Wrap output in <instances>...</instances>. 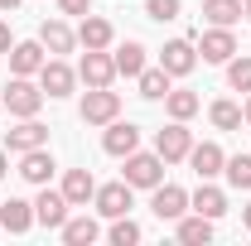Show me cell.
I'll return each mask as SVG.
<instances>
[{
  "instance_id": "1",
  "label": "cell",
  "mask_w": 251,
  "mask_h": 246,
  "mask_svg": "<svg viewBox=\"0 0 251 246\" xmlns=\"http://www.w3.org/2000/svg\"><path fill=\"white\" fill-rule=\"evenodd\" d=\"M121 116V97L111 92V87H87L82 97V121L87 125H111Z\"/></svg>"
},
{
  "instance_id": "32",
  "label": "cell",
  "mask_w": 251,
  "mask_h": 246,
  "mask_svg": "<svg viewBox=\"0 0 251 246\" xmlns=\"http://www.w3.org/2000/svg\"><path fill=\"white\" fill-rule=\"evenodd\" d=\"M145 15L159 20V25L164 20H179V0H145Z\"/></svg>"
},
{
  "instance_id": "39",
  "label": "cell",
  "mask_w": 251,
  "mask_h": 246,
  "mask_svg": "<svg viewBox=\"0 0 251 246\" xmlns=\"http://www.w3.org/2000/svg\"><path fill=\"white\" fill-rule=\"evenodd\" d=\"M242 116H247V121H251V97H247V106H242Z\"/></svg>"
},
{
  "instance_id": "2",
  "label": "cell",
  "mask_w": 251,
  "mask_h": 246,
  "mask_svg": "<svg viewBox=\"0 0 251 246\" xmlns=\"http://www.w3.org/2000/svg\"><path fill=\"white\" fill-rule=\"evenodd\" d=\"M126 184H130V188H155V184H164V159H159V154L130 150V154H126Z\"/></svg>"
},
{
  "instance_id": "26",
  "label": "cell",
  "mask_w": 251,
  "mask_h": 246,
  "mask_svg": "<svg viewBox=\"0 0 251 246\" xmlns=\"http://www.w3.org/2000/svg\"><path fill=\"white\" fill-rule=\"evenodd\" d=\"M135 82H140V97H145V101H164V97H169V73H164V68H145Z\"/></svg>"
},
{
  "instance_id": "24",
  "label": "cell",
  "mask_w": 251,
  "mask_h": 246,
  "mask_svg": "<svg viewBox=\"0 0 251 246\" xmlns=\"http://www.w3.org/2000/svg\"><path fill=\"white\" fill-rule=\"evenodd\" d=\"M77 44H82V49H106V44H111V25H106L101 15H82Z\"/></svg>"
},
{
  "instance_id": "33",
  "label": "cell",
  "mask_w": 251,
  "mask_h": 246,
  "mask_svg": "<svg viewBox=\"0 0 251 246\" xmlns=\"http://www.w3.org/2000/svg\"><path fill=\"white\" fill-rule=\"evenodd\" d=\"M63 15H92V0H58Z\"/></svg>"
},
{
  "instance_id": "16",
  "label": "cell",
  "mask_w": 251,
  "mask_h": 246,
  "mask_svg": "<svg viewBox=\"0 0 251 246\" xmlns=\"http://www.w3.org/2000/svg\"><path fill=\"white\" fill-rule=\"evenodd\" d=\"M20 179L44 188L49 179H53V154L44 150V145H39V150H25V154H20Z\"/></svg>"
},
{
  "instance_id": "36",
  "label": "cell",
  "mask_w": 251,
  "mask_h": 246,
  "mask_svg": "<svg viewBox=\"0 0 251 246\" xmlns=\"http://www.w3.org/2000/svg\"><path fill=\"white\" fill-rule=\"evenodd\" d=\"M15 5H20V0H0V10H5V15H10V10H15Z\"/></svg>"
},
{
  "instance_id": "13",
  "label": "cell",
  "mask_w": 251,
  "mask_h": 246,
  "mask_svg": "<svg viewBox=\"0 0 251 246\" xmlns=\"http://www.w3.org/2000/svg\"><path fill=\"white\" fill-rule=\"evenodd\" d=\"M198 53H203V63H227L232 53H237V39H232V29L213 25V29L198 39Z\"/></svg>"
},
{
  "instance_id": "8",
  "label": "cell",
  "mask_w": 251,
  "mask_h": 246,
  "mask_svg": "<svg viewBox=\"0 0 251 246\" xmlns=\"http://www.w3.org/2000/svg\"><path fill=\"white\" fill-rule=\"evenodd\" d=\"M150 208H155L159 222H179L188 213V193L179 184H155V198H150Z\"/></svg>"
},
{
  "instance_id": "19",
  "label": "cell",
  "mask_w": 251,
  "mask_h": 246,
  "mask_svg": "<svg viewBox=\"0 0 251 246\" xmlns=\"http://www.w3.org/2000/svg\"><path fill=\"white\" fill-rule=\"evenodd\" d=\"M0 227L5 232H29L34 227V203H25V198H10V203H0Z\"/></svg>"
},
{
  "instance_id": "37",
  "label": "cell",
  "mask_w": 251,
  "mask_h": 246,
  "mask_svg": "<svg viewBox=\"0 0 251 246\" xmlns=\"http://www.w3.org/2000/svg\"><path fill=\"white\" fill-rule=\"evenodd\" d=\"M242 222H247V232H251V203H247V213H242Z\"/></svg>"
},
{
  "instance_id": "3",
  "label": "cell",
  "mask_w": 251,
  "mask_h": 246,
  "mask_svg": "<svg viewBox=\"0 0 251 246\" xmlns=\"http://www.w3.org/2000/svg\"><path fill=\"white\" fill-rule=\"evenodd\" d=\"M39 106H44V87H34L29 77H15L5 87V111L10 116H39Z\"/></svg>"
},
{
  "instance_id": "5",
  "label": "cell",
  "mask_w": 251,
  "mask_h": 246,
  "mask_svg": "<svg viewBox=\"0 0 251 246\" xmlns=\"http://www.w3.org/2000/svg\"><path fill=\"white\" fill-rule=\"evenodd\" d=\"M77 77L87 82V87H111V77H116V63L106 49H87L82 63H77Z\"/></svg>"
},
{
  "instance_id": "31",
  "label": "cell",
  "mask_w": 251,
  "mask_h": 246,
  "mask_svg": "<svg viewBox=\"0 0 251 246\" xmlns=\"http://www.w3.org/2000/svg\"><path fill=\"white\" fill-rule=\"evenodd\" d=\"M111 242H116V246H130V242H140V227L130 222V213H126V217H111Z\"/></svg>"
},
{
  "instance_id": "11",
  "label": "cell",
  "mask_w": 251,
  "mask_h": 246,
  "mask_svg": "<svg viewBox=\"0 0 251 246\" xmlns=\"http://www.w3.org/2000/svg\"><path fill=\"white\" fill-rule=\"evenodd\" d=\"M193 63H198V49H193L188 39L164 44V53H159V68H164L169 77H184V73H193Z\"/></svg>"
},
{
  "instance_id": "18",
  "label": "cell",
  "mask_w": 251,
  "mask_h": 246,
  "mask_svg": "<svg viewBox=\"0 0 251 246\" xmlns=\"http://www.w3.org/2000/svg\"><path fill=\"white\" fill-rule=\"evenodd\" d=\"M39 44H44V49H49V53L58 58V53H73V44H77V34L68 29L63 20H44V25H39Z\"/></svg>"
},
{
  "instance_id": "25",
  "label": "cell",
  "mask_w": 251,
  "mask_h": 246,
  "mask_svg": "<svg viewBox=\"0 0 251 246\" xmlns=\"http://www.w3.org/2000/svg\"><path fill=\"white\" fill-rule=\"evenodd\" d=\"M203 20H208V25H222V29H232V25L242 20V0H203Z\"/></svg>"
},
{
  "instance_id": "9",
  "label": "cell",
  "mask_w": 251,
  "mask_h": 246,
  "mask_svg": "<svg viewBox=\"0 0 251 246\" xmlns=\"http://www.w3.org/2000/svg\"><path fill=\"white\" fill-rule=\"evenodd\" d=\"M68 208H73V203L63 198V188L53 193V188L44 184V193L34 198V222H44V227H53V232H58L63 222H68Z\"/></svg>"
},
{
  "instance_id": "14",
  "label": "cell",
  "mask_w": 251,
  "mask_h": 246,
  "mask_svg": "<svg viewBox=\"0 0 251 246\" xmlns=\"http://www.w3.org/2000/svg\"><path fill=\"white\" fill-rule=\"evenodd\" d=\"M92 203H97V213L101 217H126L130 213V184H106V188H97L92 193Z\"/></svg>"
},
{
  "instance_id": "34",
  "label": "cell",
  "mask_w": 251,
  "mask_h": 246,
  "mask_svg": "<svg viewBox=\"0 0 251 246\" xmlns=\"http://www.w3.org/2000/svg\"><path fill=\"white\" fill-rule=\"evenodd\" d=\"M10 49H15V39H10V25L0 20V53H10Z\"/></svg>"
},
{
  "instance_id": "28",
  "label": "cell",
  "mask_w": 251,
  "mask_h": 246,
  "mask_svg": "<svg viewBox=\"0 0 251 246\" xmlns=\"http://www.w3.org/2000/svg\"><path fill=\"white\" fill-rule=\"evenodd\" d=\"M222 174H227L232 188H251V154H232V159L222 164Z\"/></svg>"
},
{
  "instance_id": "17",
  "label": "cell",
  "mask_w": 251,
  "mask_h": 246,
  "mask_svg": "<svg viewBox=\"0 0 251 246\" xmlns=\"http://www.w3.org/2000/svg\"><path fill=\"white\" fill-rule=\"evenodd\" d=\"M92 193H97V179L87 169H68V174H63V198H68L73 208H87Z\"/></svg>"
},
{
  "instance_id": "6",
  "label": "cell",
  "mask_w": 251,
  "mask_h": 246,
  "mask_svg": "<svg viewBox=\"0 0 251 246\" xmlns=\"http://www.w3.org/2000/svg\"><path fill=\"white\" fill-rule=\"evenodd\" d=\"M39 145H49V125H39L34 116H20V125H15V130H5V150H10V154L39 150Z\"/></svg>"
},
{
  "instance_id": "7",
  "label": "cell",
  "mask_w": 251,
  "mask_h": 246,
  "mask_svg": "<svg viewBox=\"0 0 251 246\" xmlns=\"http://www.w3.org/2000/svg\"><path fill=\"white\" fill-rule=\"evenodd\" d=\"M73 82H77V73L68 68L63 58H44V68H39V87H44V97H68L73 92Z\"/></svg>"
},
{
  "instance_id": "29",
  "label": "cell",
  "mask_w": 251,
  "mask_h": 246,
  "mask_svg": "<svg viewBox=\"0 0 251 246\" xmlns=\"http://www.w3.org/2000/svg\"><path fill=\"white\" fill-rule=\"evenodd\" d=\"M208 116H213L218 130H237V125H242V106H237V101H213Z\"/></svg>"
},
{
  "instance_id": "4",
  "label": "cell",
  "mask_w": 251,
  "mask_h": 246,
  "mask_svg": "<svg viewBox=\"0 0 251 246\" xmlns=\"http://www.w3.org/2000/svg\"><path fill=\"white\" fill-rule=\"evenodd\" d=\"M188 150H193V135H188V125H184V121L164 125V130L155 135V154L164 159V164H179V159H188Z\"/></svg>"
},
{
  "instance_id": "38",
  "label": "cell",
  "mask_w": 251,
  "mask_h": 246,
  "mask_svg": "<svg viewBox=\"0 0 251 246\" xmlns=\"http://www.w3.org/2000/svg\"><path fill=\"white\" fill-rule=\"evenodd\" d=\"M242 20H251V0H247V5H242Z\"/></svg>"
},
{
  "instance_id": "21",
  "label": "cell",
  "mask_w": 251,
  "mask_h": 246,
  "mask_svg": "<svg viewBox=\"0 0 251 246\" xmlns=\"http://www.w3.org/2000/svg\"><path fill=\"white\" fill-rule=\"evenodd\" d=\"M111 63H116V73H121V77H140V73H145V44L126 39L121 49L111 53Z\"/></svg>"
},
{
  "instance_id": "23",
  "label": "cell",
  "mask_w": 251,
  "mask_h": 246,
  "mask_svg": "<svg viewBox=\"0 0 251 246\" xmlns=\"http://www.w3.org/2000/svg\"><path fill=\"white\" fill-rule=\"evenodd\" d=\"M179 242L184 246H208L213 242V217H203V213L179 217Z\"/></svg>"
},
{
  "instance_id": "30",
  "label": "cell",
  "mask_w": 251,
  "mask_h": 246,
  "mask_svg": "<svg viewBox=\"0 0 251 246\" xmlns=\"http://www.w3.org/2000/svg\"><path fill=\"white\" fill-rule=\"evenodd\" d=\"M227 82L232 92H251V58H227Z\"/></svg>"
},
{
  "instance_id": "15",
  "label": "cell",
  "mask_w": 251,
  "mask_h": 246,
  "mask_svg": "<svg viewBox=\"0 0 251 246\" xmlns=\"http://www.w3.org/2000/svg\"><path fill=\"white\" fill-rule=\"evenodd\" d=\"M188 164H193V174H198V179H218L222 164H227V154H222V145L203 140V145H193V150H188Z\"/></svg>"
},
{
  "instance_id": "20",
  "label": "cell",
  "mask_w": 251,
  "mask_h": 246,
  "mask_svg": "<svg viewBox=\"0 0 251 246\" xmlns=\"http://www.w3.org/2000/svg\"><path fill=\"white\" fill-rule=\"evenodd\" d=\"M188 208H193V213H203V217H213V222H218V217L227 213V193H222V188H213V184H208V179H203V184H198V193L188 198Z\"/></svg>"
},
{
  "instance_id": "27",
  "label": "cell",
  "mask_w": 251,
  "mask_h": 246,
  "mask_svg": "<svg viewBox=\"0 0 251 246\" xmlns=\"http://www.w3.org/2000/svg\"><path fill=\"white\" fill-rule=\"evenodd\" d=\"M164 106H169V116H174V121H188V116H198V106H203V101H198V92H184V87L174 92V87H169Z\"/></svg>"
},
{
  "instance_id": "10",
  "label": "cell",
  "mask_w": 251,
  "mask_h": 246,
  "mask_svg": "<svg viewBox=\"0 0 251 246\" xmlns=\"http://www.w3.org/2000/svg\"><path fill=\"white\" fill-rule=\"evenodd\" d=\"M5 58H10V73H15V77H29V73H39V68H44L49 49H44L39 39H25V44H15Z\"/></svg>"
},
{
  "instance_id": "22",
  "label": "cell",
  "mask_w": 251,
  "mask_h": 246,
  "mask_svg": "<svg viewBox=\"0 0 251 246\" xmlns=\"http://www.w3.org/2000/svg\"><path fill=\"white\" fill-rule=\"evenodd\" d=\"M58 232H63V242H68V246H92L97 237H101V227H97L87 213H82V217H68Z\"/></svg>"
},
{
  "instance_id": "35",
  "label": "cell",
  "mask_w": 251,
  "mask_h": 246,
  "mask_svg": "<svg viewBox=\"0 0 251 246\" xmlns=\"http://www.w3.org/2000/svg\"><path fill=\"white\" fill-rule=\"evenodd\" d=\"M5 174H10V159H5V150H0V179H5Z\"/></svg>"
},
{
  "instance_id": "12",
  "label": "cell",
  "mask_w": 251,
  "mask_h": 246,
  "mask_svg": "<svg viewBox=\"0 0 251 246\" xmlns=\"http://www.w3.org/2000/svg\"><path fill=\"white\" fill-rule=\"evenodd\" d=\"M101 150L116 154V159H126L130 150H140V130H135L130 121H111V125H106V135H101Z\"/></svg>"
}]
</instances>
